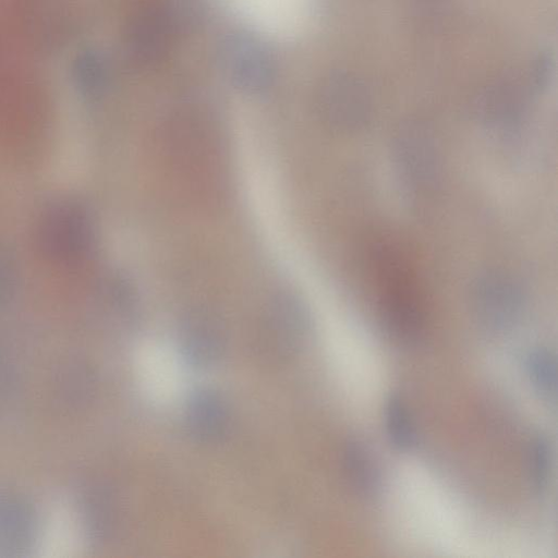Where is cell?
I'll return each instance as SVG.
<instances>
[{
    "label": "cell",
    "mask_w": 558,
    "mask_h": 558,
    "mask_svg": "<svg viewBox=\"0 0 558 558\" xmlns=\"http://www.w3.org/2000/svg\"><path fill=\"white\" fill-rule=\"evenodd\" d=\"M341 465L349 487L357 497L371 501L381 496V466L367 441L357 436L349 437L342 446Z\"/></svg>",
    "instance_id": "cell-3"
},
{
    "label": "cell",
    "mask_w": 558,
    "mask_h": 558,
    "mask_svg": "<svg viewBox=\"0 0 558 558\" xmlns=\"http://www.w3.org/2000/svg\"><path fill=\"white\" fill-rule=\"evenodd\" d=\"M23 506L5 502L0 507V547L19 548L25 538L29 523Z\"/></svg>",
    "instance_id": "cell-9"
},
{
    "label": "cell",
    "mask_w": 558,
    "mask_h": 558,
    "mask_svg": "<svg viewBox=\"0 0 558 558\" xmlns=\"http://www.w3.org/2000/svg\"><path fill=\"white\" fill-rule=\"evenodd\" d=\"M383 426L390 446L398 452H411L417 445L418 434L413 410L399 392H390L383 403Z\"/></svg>",
    "instance_id": "cell-5"
},
{
    "label": "cell",
    "mask_w": 558,
    "mask_h": 558,
    "mask_svg": "<svg viewBox=\"0 0 558 558\" xmlns=\"http://www.w3.org/2000/svg\"><path fill=\"white\" fill-rule=\"evenodd\" d=\"M184 418L192 436L201 441H215L226 433L228 407L216 390L197 388L187 397Z\"/></svg>",
    "instance_id": "cell-4"
},
{
    "label": "cell",
    "mask_w": 558,
    "mask_h": 558,
    "mask_svg": "<svg viewBox=\"0 0 558 558\" xmlns=\"http://www.w3.org/2000/svg\"><path fill=\"white\" fill-rule=\"evenodd\" d=\"M398 161L402 177L412 187L426 184L434 174V156L430 144L417 131H409L398 144Z\"/></svg>",
    "instance_id": "cell-7"
},
{
    "label": "cell",
    "mask_w": 558,
    "mask_h": 558,
    "mask_svg": "<svg viewBox=\"0 0 558 558\" xmlns=\"http://www.w3.org/2000/svg\"><path fill=\"white\" fill-rule=\"evenodd\" d=\"M473 308L484 330L502 335L520 323L524 299L519 286L509 277L493 272L478 279L473 293Z\"/></svg>",
    "instance_id": "cell-1"
},
{
    "label": "cell",
    "mask_w": 558,
    "mask_h": 558,
    "mask_svg": "<svg viewBox=\"0 0 558 558\" xmlns=\"http://www.w3.org/2000/svg\"><path fill=\"white\" fill-rule=\"evenodd\" d=\"M523 368L532 391L549 408H556L558 397V362L556 351L546 345L531 348Z\"/></svg>",
    "instance_id": "cell-6"
},
{
    "label": "cell",
    "mask_w": 558,
    "mask_h": 558,
    "mask_svg": "<svg viewBox=\"0 0 558 558\" xmlns=\"http://www.w3.org/2000/svg\"><path fill=\"white\" fill-rule=\"evenodd\" d=\"M383 331L396 345L414 349L424 339L425 317L418 294L379 300Z\"/></svg>",
    "instance_id": "cell-2"
},
{
    "label": "cell",
    "mask_w": 558,
    "mask_h": 558,
    "mask_svg": "<svg viewBox=\"0 0 558 558\" xmlns=\"http://www.w3.org/2000/svg\"><path fill=\"white\" fill-rule=\"evenodd\" d=\"M555 468V448L551 438L535 430L527 439L525 469L529 485L536 497H544L551 487Z\"/></svg>",
    "instance_id": "cell-8"
}]
</instances>
